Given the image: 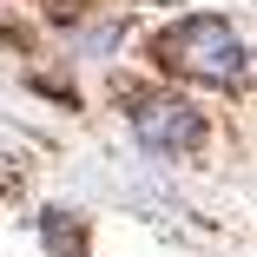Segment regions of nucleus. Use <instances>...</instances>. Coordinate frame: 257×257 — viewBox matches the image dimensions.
I'll use <instances>...</instances> for the list:
<instances>
[{"instance_id": "f03ea898", "label": "nucleus", "mask_w": 257, "mask_h": 257, "mask_svg": "<svg viewBox=\"0 0 257 257\" xmlns=\"http://www.w3.org/2000/svg\"><path fill=\"white\" fill-rule=\"evenodd\" d=\"M132 132L145 152H165V159H178V152H191L204 139V119L185 106V99H165V92H139L132 99Z\"/></svg>"}, {"instance_id": "f257e3e1", "label": "nucleus", "mask_w": 257, "mask_h": 257, "mask_svg": "<svg viewBox=\"0 0 257 257\" xmlns=\"http://www.w3.org/2000/svg\"><path fill=\"white\" fill-rule=\"evenodd\" d=\"M152 53H159L165 73L198 79V86H237L244 79V33L218 14H191V20L165 27Z\"/></svg>"}]
</instances>
